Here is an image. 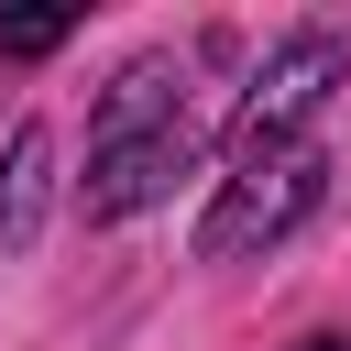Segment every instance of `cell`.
Listing matches in <instances>:
<instances>
[{"label":"cell","mask_w":351,"mask_h":351,"mask_svg":"<svg viewBox=\"0 0 351 351\" xmlns=\"http://www.w3.org/2000/svg\"><path fill=\"white\" fill-rule=\"evenodd\" d=\"M318 186H329L318 143L241 154V165H230V186H219V197H208V219H197V252H208V263H230V252H263V241H285V230L318 208Z\"/></svg>","instance_id":"2"},{"label":"cell","mask_w":351,"mask_h":351,"mask_svg":"<svg viewBox=\"0 0 351 351\" xmlns=\"http://www.w3.org/2000/svg\"><path fill=\"white\" fill-rule=\"evenodd\" d=\"M77 33V11H0V55H55Z\"/></svg>","instance_id":"5"},{"label":"cell","mask_w":351,"mask_h":351,"mask_svg":"<svg viewBox=\"0 0 351 351\" xmlns=\"http://www.w3.org/2000/svg\"><path fill=\"white\" fill-rule=\"evenodd\" d=\"M44 165H55V132L22 121V132H11V176H0V252H22V241L44 230Z\"/></svg>","instance_id":"4"},{"label":"cell","mask_w":351,"mask_h":351,"mask_svg":"<svg viewBox=\"0 0 351 351\" xmlns=\"http://www.w3.org/2000/svg\"><path fill=\"white\" fill-rule=\"evenodd\" d=\"M329 88H340V44H329V33H296V44L252 77V99H241V132H230V143H241V154L307 143V110H318Z\"/></svg>","instance_id":"3"},{"label":"cell","mask_w":351,"mask_h":351,"mask_svg":"<svg viewBox=\"0 0 351 351\" xmlns=\"http://www.w3.org/2000/svg\"><path fill=\"white\" fill-rule=\"evenodd\" d=\"M197 165V110L176 88V66H132L99 110V154H88V219H132L154 208L176 176Z\"/></svg>","instance_id":"1"},{"label":"cell","mask_w":351,"mask_h":351,"mask_svg":"<svg viewBox=\"0 0 351 351\" xmlns=\"http://www.w3.org/2000/svg\"><path fill=\"white\" fill-rule=\"evenodd\" d=\"M296 351H340V340H296Z\"/></svg>","instance_id":"6"}]
</instances>
